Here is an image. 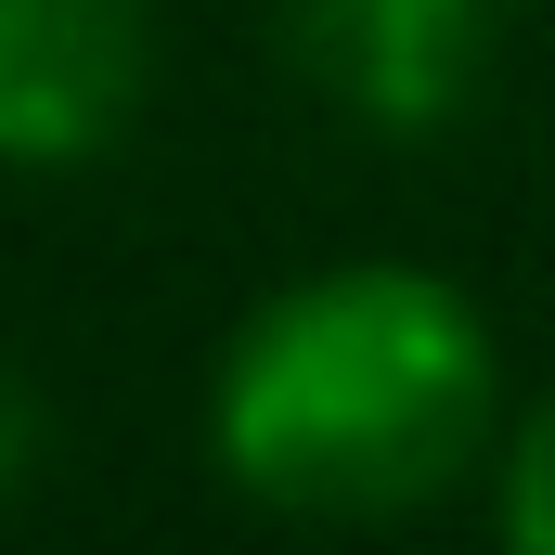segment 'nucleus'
<instances>
[{
	"instance_id": "nucleus-1",
	"label": "nucleus",
	"mask_w": 555,
	"mask_h": 555,
	"mask_svg": "<svg viewBox=\"0 0 555 555\" xmlns=\"http://www.w3.org/2000/svg\"><path fill=\"white\" fill-rule=\"evenodd\" d=\"M491 439H504V349L478 297L414 259H336L272 284L207 375L220 478L297 530L426 517L491 465Z\"/></svg>"
},
{
	"instance_id": "nucleus-2",
	"label": "nucleus",
	"mask_w": 555,
	"mask_h": 555,
	"mask_svg": "<svg viewBox=\"0 0 555 555\" xmlns=\"http://www.w3.org/2000/svg\"><path fill=\"white\" fill-rule=\"evenodd\" d=\"M155 91V0H0V168H91Z\"/></svg>"
},
{
	"instance_id": "nucleus-3",
	"label": "nucleus",
	"mask_w": 555,
	"mask_h": 555,
	"mask_svg": "<svg viewBox=\"0 0 555 555\" xmlns=\"http://www.w3.org/2000/svg\"><path fill=\"white\" fill-rule=\"evenodd\" d=\"M504 0H284V52L336 117L414 142L478 91V26Z\"/></svg>"
},
{
	"instance_id": "nucleus-4",
	"label": "nucleus",
	"mask_w": 555,
	"mask_h": 555,
	"mask_svg": "<svg viewBox=\"0 0 555 555\" xmlns=\"http://www.w3.org/2000/svg\"><path fill=\"white\" fill-rule=\"evenodd\" d=\"M491 517H504L517 555H555V388L517 401L504 439H491Z\"/></svg>"
},
{
	"instance_id": "nucleus-5",
	"label": "nucleus",
	"mask_w": 555,
	"mask_h": 555,
	"mask_svg": "<svg viewBox=\"0 0 555 555\" xmlns=\"http://www.w3.org/2000/svg\"><path fill=\"white\" fill-rule=\"evenodd\" d=\"M39 478V388L0 362V517H13V491Z\"/></svg>"
}]
</instances>
